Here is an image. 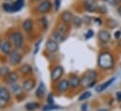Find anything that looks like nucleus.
I'll return each instance as SVG.
<instances>
[{
    "label": "nucleus",
    "mask_w": 121,
    "mask_h": 111,
    "mask_svg": "<svg viewBox=\"0 0 121 111\" xmlns=\"http://www.w3.org/2000/svg\"><path fill=\"white\" fill-rule=\"evenodd\" d=\"M98 66L102 69H111L113 66V57L109 52H103L98 56Z\"/></svg>",
    "instance_id": "obj_1"
},
{
    "label": "nucleus",
    "mask_w": 121,
    "mask_h": 111,
    "mask_svg": "<svg viewBox=\"0 0 121 111\" xmlns=\"http://www.w3.org/2000/svg\"><path fill=\"white\" fill-rule=\"evenodd\" d=\"M96 72L95 71H88L80 79V85L83 87H93L96 80Z\"/></svg>",
    "instance_id": "obj_2"
},
{
    "label": "nucleus",
    "mask_w": 121,
    "mask_h": 111,
    "mask_svg": "<svg viewBox=\"0 0 121 111\" xmlns=\"http://www.w3.org/2000/svg\"><path fill=\"white\" fill-rule=\"evenodd\" d=\"M21 55L19 52L17 51H11L10 54H9V62L10 64L12 65H16L18 63H20L21 61Z\"/></svg>",
    "instance_id": "obj_3"
},
{
    "label": "nucleus",
    "mask_w": 121,
    "mask_h": 111,
    "mask_svg": "<svg viewBox=\"0 0 121 111\" xmlns=\"http://www.w3.org/2000/svg\"><path fill=\"white\" fill-rule=\"evenodd\" d=\"M11 40H12L13 44L16 47H21L22 44H23V36H22V34L19 33V32L14 33L11 36Z\"/></svg>",
    "instance_id": "obj_4"
},
{
    "label": "nucleus",
    "mask_w": 121,
    "mask_h": 111,
    "mask_svg": "<svg viewBox=\"0 0 121 111\" xmlns=\"http://www.w3.org/2000/svg\"><path fill=\"white\" fill-rule=\"evenodd\" d=\"M62 73H63V69H62V67L58 66V67H56V68L53 69V71H52V72H51V79H52L53 81H56V80H58L59 78H60V76L62 75Z\"/></svg>",
    "instance_id": "obj_5"
},
{
    "label": "nucleus",
    "mask_w": 121,
    "mask_h": 111,
    "mask_svg": "<svg viewBox=\"0 0 121 111\" xmlns=\"http://www.w3.org/2000/svg\"><path fill=\"white\" fill-rule=\"evenodd\" d=\"M46 49H47V51H49V52H51V53H54V52H56V51H58V49H59V44H58V42L56 41V40H49L47 42H46Z\"/></svg>",
    "instance_id": "obj_6"
},
{
    "label": "nucleus",
    "mask_w": 121,
    "mask_h": 111,
    "mask_svg": "<svg viewBox=\"0 0 121 111\" xmlns=\"http://www.w3.org/2000/svg\"><path fill=\"white\" fill-rule=\"evenodd\" d=\"M50 8H51V3L49 1H43L38 7V10L41 13H45L49 11Z\"/></svg>",
    "instance_id": "obj_7"
},
{
    "label": "nucleus",
    "mask_w": 121,
    "mask_h": 111,
    "mask_svg": "<svg viewBox=\"0 0 121 111\" xmlns=\"http://www.w3.org/2000/svg\"><path fill=\"white\" fill-rule=\"evenodd\" d=\"M98 39L102 42H108L111 39V35L107 30H101L98 33Z\"/></svg>",
    "instance_id": "obj_8"
},
{
    "label": "nucleus",
    "mask_w": 121,
    "mask_h": 111,
    "mask_svg": "<svg viewBox=\"0 0 121 111\" xmlns=\"http://www.w3.org/2000/svg\"><path fill=\"white\" fill-rule=\"evenodd\" d=\"M69 87H70L69 81H67V80H61L60 82H59V84L57 86V89L60 92H64V91H66L68 89Z\"/></svg>",
    "instance_id": "obj_9"
},
{
    "label": "nucleus",
    "mask_w": 121,
    "mask_h": 111,
    "mask_svg": "<svg viewBox=\"0 0 121 111\" xmlns=\"http://www.w3.org/2000/svg\"><path fill=\"white\" fill-rule=\"evenodd\" d=\"M114 81V77H112V78H111V79H109L108 81H106L105 83H103V84H101L100 86H98L96 88H95V90L97 91V92H102L104 89H106L110 85H112V83Z\"/></svg>",
    "instance_id": "obj_10"
},
{
    "label": "nucleus",
    "mask_w": 121,
    "mask_h": 111,
    "mask_svg": "<svg viewBox=\"0 0 121 111\" xmlns=\"http://www.w3.org/2000/svg\"><path fill=\"white\" fill-rule=\"evenodd\" d=\"M60 18H61L63 23L67 24V23H69V22H71L73 20V15H72V13L70 11H63L61 13V15H60Z\"/></svg>",
    "instance_id": "obj_11"
},
{
    "label": "nucleus",
    "mask_w": 121,
    "mask_h": 111,
    "mask_svg": "<svg viewBox=\"0 0 121 111\" xmlns=\"http://www.w3.org/2000/svg\"><path fill=\"white\" fill-rule=\"evenodd\" d=\"M69 85H70L71 87L76 88V87H78L80 85V79L78 76H73L69 80Z\"/></svg>",
    "instance_id": "obj_12"
},
{
    "label": "nucleus",
    "mask_w": 121,
    "mask_h": 111,
    "mask_svg": "<svg viewBox=\"0 0 121 111\" xmlns=\"http://www.w3.org/2000/svg\"><path fill=\"white\" fill-rule=\"evenodd\" d=\"M9 99V92L5 87H0V100L8 101Z\"/></svg>",
    "instance_id": "obj_13"
},
{
    "label": "nucleus",
    "mask_w": 121,
    "mask_h": 111,
    "mask_svg": "<svg viewBox=\"0 0 121 111\" xmlns=\"http://www.w3.org/2000/svg\"><path fill=\"white\" fill-rule=\"evenodd\" d=\"M1 51L5 54H10L11 52V44L9 41H5L3 42V44L1 45Z\"/></svg>",
    "instance_id": "obj_14"
},
{
    "label": "nucleus",
    "mask_w": 121,
    "mask_h": 111,
    "mask_svg": "<svg viewBox=\"0 0 121 111\" xmlns=\"http://www.w3.org/2000/svg\"><path fill=\"white\" fill-rule=\"evenodd\" d=\"M34 87V81L32 80H26L23 83V88L26 91H29Z\"/></svg>",
    "instance_id": "obj_15"
},
{
    "label": "nucleus",
    "mask_w": 121,
    "mask_h": 111,
    "mask_svg": "<svg viewBox=\"0 0 121 111\" xmlns=\"http://www.w3.org/2000/svg\"><path fill=\"white\" fill-rule=\"evenodd\" d=\"M44 94H45V87H44L43 83H41V84L39 85L38 88H37L36 95H37V97L42 98V97H43V96H44Z\"/></svg>",
    "instance_id": "obj_16"
},
{
    "label": "nucleus",
    "mask_w": 121,
    "mask_h": 111,
    "mask_svg": "<svg viewBox=\"0 0 121 111\" xmlns=\"http://www.w3.org/2000/svg\"><path fill=\"white\" fill-rule=\"evenodd\" d=\"M32 27H33V23H32L31 20L26 19V21H24V23H23V28H24L25 31H27L28 32V31H30L32 29Z\"/></svg>",
    "instance_id": "obj_17"
},
{
    "label": "nucleus",
    "mask_w": 121,
    "mask_h": 111,
    "mask_svg": "<svg viewBox=\"0 0 121 111\" xmlns=\"http://www.w3.org/2000/svg\"><path fill=\"white\" fill-rule=\"evenodd\" d=\"M68 30V25L66 24V23H61V24H59V25L57 26V31L60 32V34H65Z\"/></svg>",
    "instance_id": "obj_18"
},
{
    "label": "nucleus",
    "mask_w": 121,
    "mask_h": 111,
    "mask_svg": "<svg viewBox=\"0 0 121 111\" xmlns=\"http://www.w3.org/2000/svg\"><path fill=\"white\" fill-rule=\"evenodd\" d=\"M18 79V74L16 72H9V75H8V78H7V81L10 84H13L14 82H16Z\"/></svg>",
    "instance_id": "obj_19"
},
{
    "label": "nucleus",
    "mask_w": 121,
    "mask_h": 111,
    "mask_svg": "<svg viewBox=\"0 0 121 111\" xmlns=\"http://www.w3.org/2000/svg\"><path fill=\"white\" fill-rule=\"evenodd\" d=\"M52 37L54 38V40H56V41H62V40H64V37L62 36V34H60V33L58 32V31L53 32Z\"/></svg>",
    "instance_id": "obj_20"
},
{
    "label": "nucleus",
    "mask_w": 121,
    "mask_h": 111,
    "mask_svg": "<svg viewBox=\"0 0 121 111\" xmlns=\"http://www.w3.org/2000/svg\"><path fill=\"white\" fill-rule=\"evenodd\" d=\"M20 71H21V72H22V73H24V74H27V73H29V72L32 71V69H31V67H30L29 65L25 64L24 66H22V67H21Z\"/></svg>",
    "instance_id": "obj_21"
},
{
    "label": "nucleus",
    "mask_w": 121,
    "mask_h": 111,
    "mask_svg": "<svg viewBox=\"0 0 121 111\" xmlns=\"http://www.w3.org/2000/svg\"><path fill=\"white\" fill-rule=\"evenodd\" d=\"M11 90L13 91V93H15V94H20L21 93V91H22V88H21V87L19 86V85H15V84H12L11 85Z\"/></svg>",
    "instance_id": "obj_22"
},
{
    "label": "nucleus",
    "mask_w": 121,
    "mask_h": 111,
    "mask_svg": "<svg viewBox=\"0 0 121 111\" xmlns=\"http://www.w3.org/2000/svg\"><path fill=\"white\" fill-rule=\"evenodd\" d=\"M38 107H39V104L37 103H28L26 104V108L27 110H29V111L30 110H34V109H36Z\"/></svg>",
    "instance_id": "obj_23"
},
{
    "label": "nucleus",
    "mask_w": 121,
    "mask_h": 111,
    "mask_svg": "<svg viewBox=\"0 0 121 111\" xmlns=\"http://www.w3.org/2000/svg\"><path fill=\"white\" fill-rule=\"evenodd\" d=\"M72 22H73V24H74L75 26H78H78H80V24H81V23H82L81 18H79V17H78V16L73 17Z\"/></svg>",
    "instance_id": "obj_24"
},
{
    "label": "nucleus",
    "mask_w": 121,
    "mask_h": 111,
    "mask_svg": "<svg viewBox=\"0 0 121 111\" xmlns=\"http://www.w3.org/2000/svg\"><path fill=\"white\" fill-rule=\"evenodd\" d=\"M90 96H91V92H89V91H86V92L82 93V94L79 96V98H78V101H85V100H87V99H88Z\"/></svg>",
    "instance_id": "obj_25"
},
{
    "label": "nucleus",
    "mask_w": 121,
    "mask_h": 111,
    "mask_svg": "<svg viewBox=\"0 0 121 111\" xmlns=\"http://www.w3.org/2000/svg\"><path fill=\"white\" fill-rule=\"evenodd\" d=\"M55 109H59V106L54 105L53 103H49V105H45L43 107V111H50V110H55Z\"/></svg>",
    "instance_id": "obj_26"
},
{
    "label": "nucleus",
    "mask_w": 121,
    "mask_h": 111,
    "mask_svg": "<svg viewBox=\"0 0 121 111\" xmlns=\"http://www.w3.org/2000/svg\"><path fill=\"white\" fill-rule=\"evenodd\" d=\"M86 9L90 12H93L95 10V6L93 3H88V4H86Z\"/></svg>",
    "instance_id": "obj_27"
},
{
    "label": "nucleus",
    "mask_w": 121,
    "mask_h": 111,
    "mask_svg": "<svg viewBox=\"0 0 121 111\" xmlns=\"http://www.w3.org/2000/svg\"><path fill=\"white\" fill-rule=\"evenodd\" d=\"M0 74H1V75L9 74V69H8L7 67H2V68H0Z\"/></svg>",
    "instance_id": "obj_28"
},
{
    "label": "nucleus",
    "mask_w": 121,
    "mask_h": 111,
    "mask_svg": "<svg viewBox=\"0 0 121 111\" xmlns=\"http://www.w3.org/2000/svg\"><path fill=\"white\" fill-rule=\"evenodd\" d=\"M115 98L118 102H121V91H117L115 94Z\"/></svg>",
    "instance_id": "obj_29"
},
{
    "label": "nucleus",
    "mask_w": 121,
    "mask_h": 111,
    "mask_svg": "<svg viewBox=\"0 0 121 111\" xmlns=\"http://www.w3.org/2000/svg\"><path fill=\"white\" fill-rule=\"evenodd\" d=\"M93 35H94L93 30H89V31H88V34H86V36H85V37H86L87 39H89L90 37H93Z\"/></svg>",
    "instance_id": "obj_30"
},
{
    "label": "nucleus",
    "mask_w": 121,
    "mask_h": 111,
    "mask_svg": "<svg viewBox=\"0 0 121 111\" xmlns=\"http://www.w3.org/2000/svg\"><path fill=\"white\" fill-rule=\"evenodd\" d=\"M55 3H56V10H58L60 7V0H55Z\"/></svg>",
    "instance_id": "obj_31"
},
{
    "label": "nucleus",
    "mask_w": 121,
    "mask_h": 111,
    "mask_svg": "<svg viewBox=\"0 0 121 111\" xmlns=\"http://www.w3.org/2000/svg\"><path fill=\"white\" fill-rule=\"evenodd\" d=\"M48 102H49V103H53V100H52V95L51 94L48 96Z\"/></svg>",
    "instance_id": "obj_32"
},
{
    "label": "nucleus",
    "mask_w": 121,
    "mask_h": 111,
    "mask_svg": "<svg viewBox=\"0 0 121 111\" xmlns=\"http://www.w3.org/2000/svg\"><path fill=\"white\" fill-rule=\"evenodd\" d=\"M117 12H118V14L121 16V6H120V7L117 8Z\"/></svg>",
    "instance_id": "obj_33"
},
{
    "label": "nucleus",
    "mask_w": 121,
    "mask_h": 111,
    "mask_svg": "<svg viewBox=\"0 0 121 111\" xmlns=\"http://www.w3.org/2000/svg\"><path fill=\"white\" fill-rule=\"evenodd\" d=\"M119 36H120V32H119V31H117V32H116V34H115V37H116V38H118Z\"/></svg>",
    "instance_id": "obj_34"
},
{
    "label": "nucleus",
    "mask_w": 121,
    "mask_h": 111,
    "mask_svg": "<svg viewBox=\"0 0 121 111\" xmlns=\"http://www.w3.org/2000/svg\"><path fill=\"white\" fill-rule=\"evenodd\" d=\"M115 3H121V0H114Z\"/></svg>",
    "instance_id": "obj_35"
},
{
    "label": "nucleus",
    "mask_w": 121,
    "mask_h": 111,
    "mask_svg": "<svg viewBox=\"0 0 121 111\" xmlns=\"http://www.w3.org/2000/svg\"><path fill=\"white\" fill-rule=\"evenodd\" d=\"M98 111H108L107 109H100V110H98Z\"/></svg>",
    "instance_id": "obj_36"
},
{
    "label": "nucleus",
    "mask_w": 121,
    "mask_h": 111,
    "mask_svg": "<svg viewBox=\"0 0 121 111\" xmlns=\"http://www.w3.org/2000/svg\"><path fill=\"white\" fill-rule=\"evenodd\" d=\"M0 48H1V40H0Z\"/></svg>",
    "instance_id": "obj_37"
},
{
    "label": "nucleus",
    "mask_w": 121,
    "mask_h": 111,
    "mask_svg": "<svg viewBox=\"0 0 121 111\" xmlns=\"http://www.w3.org/2000/svg\"><path fill=\"white\" fill-rule=\"evenodd\" d=\"M105 1H107V0H105Z\"/></svg>",
    "instance_id": "obj_38"
}]
</instances>
